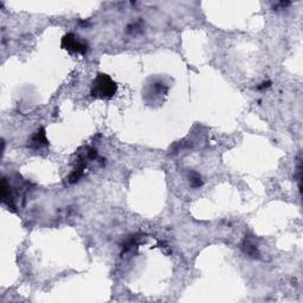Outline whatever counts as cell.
<instances>
[{"label":"cell","instance_id":"cell-1","mask_svg":"<svg viewBox=\"0 0 303 303\" xmlns=\"http://www.w3.org/2000/svg\"><path fill=\"white\" fill-rule=\"evenodd\" d=\"M117 92V84L115 83L112 77L107 74L100 73L94 79L90 89V95L95 98L109 100Z\"/></svg>","mask_w":303,"mask_h":303},{"label":"cell","instance_id":"cell-2","mask_svg":"<svg viewBox=\"0 0 303 303\" xmlns=\"http://www.w3.org/2000/svg\"><path fill=\"white\" fill-rule=\"evenodd\" d=\"M60 45L64 50L69 51L70 54L85 55L88 52V49H89L88 43L77 35L73 34V32H69V34L63 36Z\"/></svg>","mask_w":303,"mask_h":303},{"label":"cell","instance_id":"cell-3","mask_svg":"<svg viewBox=\"0 0 303 303\" xmlns=\"http://www.w3.org/2000/svg\"><path fill=\"white\" fill-rule=\"evenodd\" d=\"M49 146V140L46 139V133L45 129L43 127L38 128L34 134L31 135L30 140L27 141V147L31 148L34 151L42 150V148Z\"/></svg>","mask_w":303,"mask_h":303},{"label":"cell","instance_id":"cell-4","mask_svg":"<svg viewBox=\"0 0 303 303\" xmlns=\"http://www.w3.org/2000/svg\"><path fill=\"white\" fill-rule=\"evenodd\" d=\"M241 249H242V251H243L245 255L249 256V257L260 258V251H258L257 245L253 244L250 238H246V237H245L244 241L242 242V244H241Z\"/></svg>","mask_w":303,"mask_h":303},{"label":"cell","instance_id":"cell-5","mask_svg":"<svg viewBox=\"0 0 303 303\" xmlns=\"http://www.w3.org/2000/svg\"><path fill=\"white\" fill-rule=\"evenodd\" d=\"M189 184H191V186L193 187V189H198V187L203 186L204 181L202 179V175H200L198 172L192 170L191 175H189Z\"/></svg>","mask_w":303,"mask_h":303},{"label":"cell","instance_id":"cell-6","mask_svg":"<svg viewBox=\"0 0 303 303\" xmlns=\"http://www.w3.org/2000/svg\"><path fill=\"white\" fill-rule=\"evenodd\" d=\"M271 84H272V82H271V81L263 82V83H261L260 85H258L257 88H256V89H257V90H264V89H266V88H269Z\"/></svg>","mask_w":303,"mask_h":303}]
</instances>
